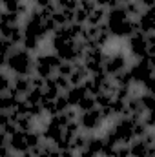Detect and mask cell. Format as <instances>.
Wrapping results in <instances>:
<instances>
[{
  "instance_id": "cell-1",
  "label": "cell",
  "mask_w": 155,
  "mask_h": 157,
  "mask_svg": "<svg viewBox=\"0 0 155 157\" xmlns=\"http://www.w3.org/2000/svg\"><path fill=\"white\" fill-rule=\"evenodd\" d=\"M33 57L29 51H26L24 48H13L7 55V60H6V68L15 73V75H26L29 77L33 73Z\"/></svg>"
},
{
  "instance_id": "cell-2",
  "label": "cell",
  "mask_w": 155,
  "mask_h": 157,
  "mask_svg": "<svg viewBox=\"0 0 155 157\" xmlns=\"http://www.w3.org/2000/svg\"><path fill=\"white\" fill-rule=\"evenodd\" d=\"M153 33H133L130 39H128V48H130V53L137 59H144V57H153Z\"/></svg>"
},
{
  "instance_id": "cell-3",
  "label": "cell",
  "mask_w": 155,
  "mask_h": 157,
  "mask_svg": "<svg viewBox=\"0 0 155 157\" xmlns=\"http://www.w3.org/2000/svg\"><path fill=\"white\" fill-rule=\"evenodd\" d=\"M60 59L55 53H42L33 60V73L42 78H49L55 75L57 68L60 66Z\"/></svg>"
},
{
  "instance_id": "cell-4",
  "label": "cell",
  "mask_w": 155,
  "mask_h": 157,
  "mask_svg": "<svg viewBox=\"0 0 155 157\" xmlns=\"http://www.w3.org/2000/svg\"><path fill=\"white\" fill-rule=\"evenodd\" d=\"M22 35H29V37H35L40 42L49 37V33L46 31V26H44V20L40 17L39 9H31L28 15H26V22H24V28H22Z\"/></svg>"
},
{
  "instance_id": "cell-5",
  "label": "cell",
  "mask_w": 155,
  "mask_h": 157,
  "mask_svg": "<svg viewBox=\"0 0 155 157\" xmlns=\"http://www.w3.org/2000/svg\"><path fill=\"white\" fill-rule=\"evenodd\" d=\"M131 75L133 84H142L148 77L153 75V57H144V59H137V62L128 70Z\"/></svg>"
},
{
  "instance_id": "cell-6",
  "label": "cell",
  "mask_w": 155,
  "mask_h": 157,
  "mask_svg": "<svg viewBox=\"0 0 155 157\" xmlns=\"http://www.w3.org/2000/svg\"><path fill=\"white\" fill-rule=\"evenodd\" d=\"M133 122H135V121H131L130 117L122 115V117H119L115 121L113 128H110V130L113 132V135L117 137L119 144H130V143L135 139V137H133Z\"/></svg>"
},
{
  "instance_id": "cell-7",
  "label": "cell",
  "mask_w": 155,
  "mask_h": 157,
  "mask_svg": "<svg viewBox=\"0 0 155 157\" xmlns=\"http://www.w3.org/2000/svg\"><path fill=\"white\" fill-rule=\"evenodd\" d=\"M104 119L100 115V112L97 108L89 110V112H82L77 115V124L80 130H86V132H95L102 126Z\"/></svg>"
},
{
  "instance_id": "cell-8",
  "label": "cell",
  "mask_w": 155,
  "mask_h": 157,
  "mask_svg": "<svg viewBox=\"0 0 155 157\" xmlns=\"http://www.w3.org/2000/svg\"><path fill=\"white\" fill-rule=\"evenodd\" d=\"M126 64H128V57H126L122 51H115V53H112V55H106L102 68H104V73H106L108 77H113L119 71L126 70Z\"/></svg>"
},
{
  "instance_id": "cell-9",
  "label": "cell",
  "mask_w": 155,
  "mask_h": 157,
  "mask_svg": "<svg viewBox=\"0 0 155 157\" xmlns=\"http://www.w3.org/2000/svg\"><path fill=\"white\" fill-rule=\"evenodd\" d=\"M31 90V82H29V77L26 75H15L11 78V88H9V93H13L15 97L18 99H24V95Z\"/></svg>"
},
{
  "instance_id": "cell-10",
  "label": "cell",
  "mask_w": 155,
  "mask_h": 157,
  "mask_svg": "<svg viewBox=\"0 0 155 157\" xmlns=\"http://www.w3.org/2000/svg\"><path fill=\"white\" fill-rule=\"evenodd\" d=\"M135 20H137V26H139L141 33H146V35L153 33V7L142 9Z\"/></svg>"
},
{
  "instance_id": "cell-11",
  "label": "cell",
  "mask_w": 155,
  "mask_h": 157,
  "mask_svg": "<svg viewBox=\"0 0 155 157\" xmlns=\"http://www.w3.org/2000/svg\"><path fill=\"white\" fill-rule=\"evenodd\" d=\"M128 18H130V17L126 15L124 7H122V6H117V7H112V9H108V11H106L104 24H106V28H113V26L122 24V22H124V20H128Z\"/></svg>"
},
{
  "instance_id": "cell-12",
  "label": "cell",
  "mask_w": 155,
  "mask_h": 157,
  "mask_svg": "<svg viewBox=\"0 0 155 157\" xmlns=\"http://www.w3.org/2000/svg\"><path fill=\"white\" fill-rule=\"evenodd\" d=\"M7 148L15 154H24L28 152V144H26V132H20L17 130L13 135H9V141H7Z\"/></svg>"
},
{
  "instance_id": "cell-13",
  "label": "cell",
  "mask_w": 155,
  "mask_h": 157,
  "mask_svg": "<svg viewBox=\"0 0 155 157\" xmlns=\"http://www.w3.org/2000/svg\"><path fill=\"white\" fill-rule=\"evenodd\" d=\"M130 155L131 157H153V146H148L142 139H133L130 144Z\"/></svg>"
},
{
  "instance_id": "cell-14",
  "label": "cell",
  "mask_w": 155,
  "mask_h": 157,
  "mask_svg": "<svg viewBox=\"0 0 155 157\" xmlns=\"http://www.w3.org/2000/svg\"><path fill=\"white\" fill-rule=\"evenodd\" d=\"M84 95H88V93H86V90L82 88V84H80V86H70V88L64 91V97H66L68 104H70V106H73V108L77 106L78 101H80Z\"/></svg>"
},
{
  "instance_id": "cell-15",
  "label": "cell",
  "mask_w": 155,
  "mask_h": 157,
  "mask_svg": "<svg viewBox=\"0 0 155 157\" xmlns=\"http://www.w3.org/2000/svg\"><path fill=\"white\" fill-rule=\"evenodd\" d=\"M18 101H20V99H18V97H15V95H13V93H9V91L0 93V112H4V113L13 112Z\"/></svg>"
},
{
  "instance_id": "cell-16",
  "label": "cell",
  "mask_w": 155,
  "mask_h": 157,
  "mask_svg": "<svg viewBox=\"0 0 155 157\" xmlns=\"http://www.w3.org/2000/svg\"><path fill=\"white\" fill-rule=\"evenodd\" d=\"M86 152H89L91 155L99 157L102 152V137H97V135H88L86 137V146H84Z\"/></svg>"
},
{
  "instance_id": "cell-17",
  "label": "cell",
  "mask_w": 155,
  "mask_h": 157,
  "mask_svg": "<svg viewBox=\"0 0 155 157\" xmlns=\"http://www.w3.org/2000/svg\"><path fill=\"white\" fill-rule=\"evenodd\" d=\"M104 18H106V9H102V7H93L91 11H89V15H88V20H86V26H100V24H104Z\"/></svg>"
},
{
  "instance_id": "cell-18",
  "label": "cell",
  "mask_w": 155,
  "mask_h": 157,
  "mask_svg": "<svg viewBox=\"0 0 155 157\" xmlns=\"http://www.w3.org/2000/svg\"><path fill=\"white\" fill-rule=\"evenodd\" d=\"M15 124H17V130H20V132L35 130V119H31L29 115H18L15 119Z\"/></svg>"
},
{
  "instance_id": "cell-19",
  "label": "cell",
  "mask_w": 155,
  "mask_h": 157,
  "mask_svg": "<svg viewBox=\"0 0 155 157\" xmlns=\"http://www.w3.org/2000/svg\"><path fill=\"white\" fill-rule=\"evenodd\" d=\"M112 80H113V84H115V86H124V88H131V86H133V82H131V75H130V71H128V70L119 71L117 75L112 77Z\"/></svg>"
},
{
  "instance_id": "cell-20",
  "label": "cell",
  "mask_w": 155,
  "mask_h": 157,
  "mask_svg": "<svg viewBox=\"0 0 155 157\" xmlns=\"http://www.w3.org/2000/svg\"><path fill=\"white\" fill-rule=\"evenodd\" d=\"M26 144H28V150H35L42 144V135L37 130H31V132H26Z\"/></svg>"
},
{
  "instance_id": "cell-21",
  "label": "cell",
  "mask_w": 155,
  "mask_h": 157,
  "mask_svg": "<svg viewBox=\"0 0 155 157\" xmlns=\"http://www.w3.org/2000/svg\"><path fill=\"white\" fill-rule=\"evenodd\" d=\"M44 99V90L42 88H31L26 95H24V101L28 104H40Z\"/></svg>"
},
{
  "instance_id": "cell-22",
  "label": "cell",
  "mask_w": 155,
  "mask_h": 157,
  "mask_svg": "<svg viewBox=\"0 0 155 157\" xmlns=\"http://www.w3.org/2000/svg\"><path fill=\"white\" fill-rule=\"evenodd\" d=\"M139 102L142 106L144 112H153L155 110V99H153V93L152 91H144L139 95Z\"/></svg>"
},
{
  "instance_id": "cell-23",
  "label": "cell",
  "mask_w": 155,
  "mask_h": 157,
  "mask_svg": "<svg viewBox=\"0 0 155 157\" xmlns=\"http://www.w3.org/2000/svg\"><path fill=\"white\" fill-rule=\"evenodd\" d=\"M93 108H97V106H95V97H93V95H84V97L78 101V104L75 106V110H77L78 113L89 112V110H93Z\"/></svg>"
},
{
  "instance_id": "cell-24",
  "label": "cell",
  "mask_w": 155,
  "mask_h": 157,
  "mask_svg": "<svg viewBox=\"0 0 155 157\" xmlns=\"http://www.w3.org/2000/svg\"><path fill=\"white\" fill-rule=\"evenodd\" d=\"M122 7H124V11H126V15L130 17V18H137L139 17V13L144 9L137 0H131V2H128V4H120Z\"/></svg>"
},
{
  "instance_id": "cell-25",
  "label": "cell",
  "mask_w": 155,
  "mask_h": 157,
  "mask_svg": "<svg viewBox=\"0 0 155 157\" xmlns=\"http://www.w3.org/2000/svg\"><path fill=\"white\" fill-rule=\"evenodd\" d=\"M20 48H24L26 51L33 53L40 48V40L35 37H29V35H22V42H20Z\"/></svg>"
},
{
  "instance_id": "cell-26",
  "label": "cell",
  "mask_w": 155,
  "mask_h": 157,
  "mask_svg": "<svg viewBox=\"0 0 155 157\" xmlns=\"http://www.w3.org/2000/svg\"><path fill=\"white\" fill-rule=\"evenodd\" d=\"M86 137H88V135H84L82 132H78L77 135L70 141V150H71V152H80V150H84V146H86Z\"/></svg>"
},
{
  "instance_id": "cell-27",
  "label": "cell",
  "mask_w": 155,
  "mask_h": 157,
  "mask_svg": "<svg viewBox=\"0 0 155 157\" xmlns=\"http://www.w3.org/2000/svg\"><path fill=\"white\" fill-rule=\"evenodd\" d=\"M110 108H112V113H113V117H122L124 115V112H126V101H122V99H112V104H110Z\"/></svg>"
},
{
  "instance_id": "cell-28",
  "label": "cell",
  "mask_w": 155,
  "mask_h": 157,
  "mask_svg": "<svg viewBox=\"0 0 155 157\" xmlns=\"http://www.w3.org/2000/svg\"><path fill=\"white\" fill-rule=\"evenodd\" d=\"M53 82H55V86L60 90V93H64L68 88H70V80H68V77H62V75H53Z\"/></svg>"
},
{
  "instance_id": "cell-29",
  "label": "cell",
  "mask_w": 155,
  "mask_h": 157,
  "mask_svg": "<svg viewBox=\"0 0 155 157\" xmlns=\"http://www.w3.org/2000/svg\"><path fill=\"white\" fill-rule=\"evenodd\" d=\"M28 115L31 119H40L44 115V110H42V104H28Z\"/></svg>"
},
{
  "instance_id": "cell-30",
  "label": "cell",
  "mask_w": 155,
  "mask_h": 157,
  "mask_svg": "<svg viewBox=\"0 0 155 157\" xmlns=\"http://www.w3.org/2000/svg\"><path fill=\"white\" fill-rule=\"evenodd\" d=\"M55 108H57V113H62V112H66L68 108H70V104H68V101H66V97H64V93H60L55 101Z\"/></svg>"
},
{
  "instance_id": "cell-31",
  "label": "cell",
  "mask_w": 155,
  "mask_h": 157,
  "mask_svg": "<svg viewBox=\"0 0 155 157\" xmlns=\"http://www.w3.org/2000/svg\"><path fill=\"white\" fill-rule=\"evenodd\" d=\"M73 71V64L71 62H60V66L57 68V75H62V77H70Z\"/></svg>"
},
{
  "instance_id": "cell-32",
  "label": "cell",
  "mask_w": 155,
  "mask_h": 157,
  "mask_svg": "<svg viewBox=\"0 0 155 157\" xmlns=\"http://www.w3.org/2000/svg\"><path fill=\"white\" fill-rule=\"evenodd\" d=\"M9 88H11V77L6 75L4 71H0V93L9 91Z\"/></svg>"
},
{
  "instance_id": "cell-33",
  "label": "cell",
  "mask_w": 155,
  "mask_h": 157,
  "mask_svg": "<svg viewBox=\"0 0 155 157\" xmlns=\"http://www.w3.org/2000/svg\"><path fill=\"white\" fill-rule=\"evenodd\" d=\"M95 2V6L97 7H102V9H112V7H117V6H120L119 4V0H93Z\"/></svg>"
},
{
  "instance_id": "cell-34",
  "label": "cell",
  "mask_w": 155,
  "mask_h": 157,
  "mask_svg": "<svg viewBox=\"0 0 155 157\" xmlns=\"http://www.w3.org/2000/svg\"><path fill=\"white\" fill-rule=\"evenodd\" d=\"M0 2H2V6H4V11H11V13H15L17 7H18V4H20L22 0H0Z\"/></svg>"
},
{
  "instance_id": "cell-35",
  "label": "cell",
  "mask_w": 155,
  "mask_h": 157,
  "mask_svg": "<svg viewBox=\"0 0 155 157\" xmlns=\"http://www.w3.org/2000/svg\"><path fill=\"white\" fill-rule=\"evenodd\" d=\"M113 157H131L130 155V148H128V144H117L115 155Z\"/></svg>"
},
{
  "instance_id": "cell-36",
  "label": "cell",
  "mask_w": 155,
  "mask_h": 157,
  "mask_svg": "<svg viewBox=\"0 0 155 157\" xmlns=\"http://www.w3.org/2000/svg\"><path fill=\"white\" fill-rule=\"evenodd\" d=\"M11 49H13V46H11L6 39H2V37H0V53H2V55H9V51H11Z\"/></svg>"
},
{
  "instance_id": "cell-37",
  "label": "cell",
  "mask_w": 155,
  "mask_h": 157,
  "mask_svg": "<svg viewBox=\"0 0 155 157\" xmlns=\"http://www.w3.org/2000/svg\"><path fill=\"white\" fill-rule=\"evenodd\" d=\"M35 2V6L39 7V9H44V7H47L49 4H53V0H33Z\"/></svg>"
},
{
  "instance_id": "cell-38",
  "label": "cell",
  "mask_w": 155,
  "mask_h": 157,
  "mask_svg": "<svg viewBox=\"0 0 155 157\" xmlns=\"http://www.w3.org/2000/svg\"><path fill=\"white\" fill-rule=\"evenodd\" d=\"M137 2H139L144 9H148V7H153V2H155V0H137Z\"/></svg>"
},
{
  "instance_id": "cell-39",
  "label": "cell",
  "mask_w": 155,
  "mask_h": 157,
  "mask_svg": "<svg viewBox=\"0 0 155 157\" xmlns=\"http://www.w3.org/2000/svg\"><path fill=\"white\" fill-rule=\"evenodd\" d=\"M7 141H9V137L0 130V146H7Z\"/></svg>"
},
{
  "instance_id": "cell-40",
  "label": "cell",
  "mask_w": 155,
  "mask_h": 157,
  "mask_svg": "<svg viewBox=\"0 0 155 157\" xmlns=\"http://www.w3.org/2000/svg\"><path fill=\"white\" fill-rule=\"evenodd\" d=\"M59 157H77V155H75V152H71V150H60V155Z\"/></svg>"
},
{
  "instance_id": "cell-41",
  "label": "cell",
  "mask_w": 155,
  "mask_h": 157,
  "mask_svg": "<svg viewBox=\"0 0 155 157\" xmlns=\"http://www.w3.org/2000/svg\"><path fill=\"white\" fill-rule=\"evenodd\" d=\"M77 157H95V155H91V154H89V152H86V150H80Z\"/></svg>"
},
{
  "instance_id": "cell-42",
  "label": "cell",
  "mask_w": 155,
  "mask_h": 157,
  "mask_svg": "<svg viewBox=\"0 0 155 157\" xmlns=\"http://www.w3.org/2000/svg\"><path fill=\"white\" fill-rule=\"evenodd\" d=\"M6 154H9V148L7 146H0V157H4Z\"/></svg>"
},
{
  "instance_id": "cell-43",
  "label": "cell",
  "mask_w": 155,
  "mask_h": 157,
  "mask_svg": "<svg viewBox=\"0 0 155 157\" xmlns=\"http://www.w3.org/2000/svg\"><path fill=\"white\" fill-rule=\"evenodd\" d=\"M20 157H35V155H33V152H29V150H28V152L20 154Z\"/></svg>"
},
{
  "instance_id": "cell-44",
  "label": "cell",
  "mask_w": 155,
  "mask_h": 157,
  "mask_svg": "<svg viewBox=\"0 0 155 157\" xmlns=\"http://www.w3.org/2000/svg\"><path fill=\"white\" fill-rule=\"evenodd\" d=\"M128 2H131V0H119V4H128Z\"/></svg>"
},
{
  "instance_id": "cell-45",
  "label": "cell",
  "mask_w": 155,
  "mask_h": 157,
  "mask_svg": "<svg viewBox=\"0 0 155 157\" xmlns=\"http://www.w3.org/2000/svg\"><path fill=\"white\" fill-rule=\"evenodd\" d=\"M4 157H17V155H15V154H6Z\"/></svg>"
}]
</instances>
